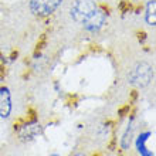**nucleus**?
<instances>
[{"instance_id": "1", "label": "nucleus", "mask_w": 156, "mask_h": 156, "mask_svg": "<svg viewBox=\"0 0 156 156\" xmlns=\"http://www.w3.org/2000/svg\"><path fill=\"white\" fill-rule=\"evenodd\" d=\"M71 17L90 31H97L105 21V13L101 12L94 0H75L71 6Z\"/></svg>"}, {"instance_id": "2", "label": "nucleus", "mask_w": 156, "mask_h": 156, "mask_svg": "<svg viewBox=\"0 0 156 156\" xmlns=\"http://www.w3.org/2000/svg\"><path fill=\"white\" fill-rule=\"evenodd\" d=\"M153 78L152 67L146 64V62H140L135 67V70L131 73L129 80L133 85L136 87H146Z\"/></svg>"}, {"instance_id": "3", "label": "nucleus", "mask_w": 156, "mask_h": 156, "mask_svg": "<svg viewBox=\"0 0 156 156\" xmlns=\"http://www.w3.org/2000/svg\"><path fill=\"white\" fill-rule=\"evenodd\" d=\"M61 2L62 0H31L30 7L36 16L45 17L54 13V10L61 4Z\"/></svg>"}, {"instance_id": "4", "label": "nucleus", "mask_w": 156, "mask_h": 156, "mask_svg": "<svg viewBox=\"0 0 156 156\" xmlns=\"http://www.w3.org/2000/svg\"><path fill=\"white\" fill-rule=\"evenodd\" d=\"M12 111V99L7 88H0V116L7 118Z\"/></svg>"}, {"instance_id": "5", "label": "nucleus", "mask_w": 156, "mask_h": 156, "mask_svg": "<svg viewBox=\"0 0 156 156\" xmlns=\"http://www.w3.org/2000/svg\"><path fill=\"white\" fill-rule=\"evenodd\" d=\"M40 132H41V128L37 123H34V125H26L19 132V136H20L21 139H33L34 136H37Z\"/></svg>"}, {"instance_id": "6", "label": "nucleus", "mask_w": 156, "mask_h": 156, "mask_svg": "<svg viewBox=\"0 0 156 156\" xmlns=\"http://www.w3.org/2000/svg\"><path fill=\"white\" fill-rule=\"evenodd\" d=\"M155 9H156L155 0L149 2V3H148V9H146V21H148V23H149L151 26H155V23H156Z\"/></svg>"}, {"instance_id": "7", "label": "nucleus", "mask_w": 156, "mask_h": 156, "mask_svg": "<svg viewBox=\"0 0 156 156\" xmlns=\"http://www.w3.org/2000/svg\"><path fill=\"white\" fill-rule=\"evenodd\" d=\"M45 43H47V36H45V34H43V36L40 37V40H38V43H37V47H36V53H34L36 55H37V54L40 53L41 50L44 48Z\"/></svg>"}, {"instance_id": "8", "label": "nucleus", "mask_w": 156, "mask_h": 156, "mask_svg": "<svg viewBox=\"0 0 156 156\" xmlns=\"http://www.w3.org/2000/svg\"><path fill=\"white\" fill-rule=\"evenodd\" d=\"M129 145H131V133L128 132L126 135L123 136V140H122V148L126 149L128 146H129Z\"/></svg>"}, {"instance_id": "9", "label": "nucleus", "mask_w": 156, "mask_h": 156, "mask_svg": "<svg viewBox=\"0 0 156 156\" xmlns=\"http://www.w3.org/2000/svg\"><path fill=\"white\" fill-rule=\"evenodd\" d=\"M119 7H121V10H122V12H126V9H129V6H128V3H126V2H122Z\"/></svg>"}, {"instance_id": "10", "label": "nucleus", "mask_w": 156, "mask_h": 156, "mask_svg": "<svg viewBox=\"0 0 156 156\" xmlns=\"http://www.w3.org/2000/svg\"><path fill=\"white\" fill-rule=\"evenodd\" d=\"M139 40H145V33H139Z\"/></svg>"}, {"instance_id": "11", "label": "nucleus", "mask_w": 156, "mask_h": 156, "mask_svg": "<svg viewBox=\"0 0 156 156\" xmlns=\"http://www.w3.org/2000/svg\"><path fill=\"white\" fill-rule=\"evenodd\" d=\"M75 156H85V155H82V153H78V155H75Z\"/></svg>"}]
</instances>
